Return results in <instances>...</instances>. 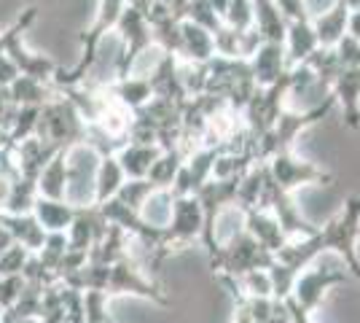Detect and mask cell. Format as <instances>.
<instances>
[{"label":"cell","mask_w":360,"mask_h":323,"mask_svg":"<svg viewBox=\"0 0 360 323\" xmlns=\"http://www.w3.org/2000/svg\"><path fill=\"white\" fill-rule=\"evenodd\" d=\"M68 189V165H65V148L54 156L38 175V194L49 200H65Z\"/></svg>","instance_id":"cell-16"},{"label":"cell","mask_w":360,"mask_h":323,"mask_svg":"<svg viewBox=\"0 0 360 323\" xmlns=\"http://www.w3.org/2000/svg\"><path fill=\"white\" fill-rule=\"evenodd\" d=\"M358 240H360V194H349L345 200V205H342V210L333 215L326 227H317V232L312 237L288 243L277 253V262H283L299 275L304 267L315 264L323 253H336L345 262L347 272L355 277L360 286Z\"/></svg>","instance_id":"cell-1"},{"label":"cell","mask_w":360,"mask_h":323,"mask_svg":"<svg viewBox=\"0 0 360 323\" xmlns=\"http://www.w3.org/2000/svg\"><path fill=\"white\" fill-rule=\"evenodd\" d=\"M202 227H205V215H202V205L196 200V194H186V197H175V208H172V221L162 229V237L156 248L150 251L153 267L169 259L172 253L186 251L202 237Z\"/></svg>","instance_id":"cell-2"},{"label":"cell","mask_w":360,"mask_h":323,"mask_svg":"<svg viewBox=\"0 0 360 323\" xmlns=\"http://www.w3.org/2000/svg\"><path fill=\"white\" fill-rule=\"evenodd\" d=\"M172 208H175V194L172 189H153L146 205L140 208V218L148 224L150 229H167L172 221Z\"/></svg>","instance_id":"cell-14"},{"label":"cell","mask_w":360,"mask_h":323,"mask_svg":"<svg viewBox=\"0 0 360 323\" xmlns=\"http://www.w3.org/2000/svg\"><path fill=\"white\" fill-rule=\"evenodd\" d=\"M162 151L165 148L159 143H135V140H127L119 151H116V156H119L127 178H148L150 165L159 159Z\"/></svg>","instance_id":"cell-11"},{"label":"cell","mask_w":360,"mask_h":323,"mask_svg":"<svg viewBox=\"0 0 360 323\" xmlns=\"http://www.w3.org/2000/svg\"><path fill=\"white\" fill-rule=\"evenodd\" d=\"M103 154L86 143L78 140L65 148V165H68V189L65 200L73 208H89L97 205V167Z\"/></svg>","instance_id":"cell-3"},{"label":"cell","mask_w":360,"mask_h":323,"mask_svg":"<svg viewBox=\"0 0 360 323\" xmlns=\"http://www.w3.org/2000/svg\"><path fill=\"white\" fill-rule=\"evenodd\" d=\"M245 232L250 237H255L266 251H271L274 256L290 243V237L285 234L283 224L277 221V215L266 208H253V210L245 213Z\"/></svg>","instance_id":"cell-8"},{"label":"cell","mask_w":360,"mask_h":323,"mask_svg":"<svg viewBox=\"0 0 360 323\" xmlns=\"http://www.w3.org/2000/svg\"><path fill=\"white\" fill-rule=\"evenodd\" d=\"M84 323H113L108 291H84Z\"/></svg>","instance_id":"cell-19"},{"label":"cell","mask_w":360,"mask_h":323,"mask_svg":"<svg viewBox=\"0 0 360 323\" xmlns=\"http://www.w3.org/2000/svg\"><path fill=\"white\" fill-rule=\"evenodd\" d=\"M330 94L345 110L352 129L360 127V68H339L330 78Z\"/></svg>","instance_id":"cell-9"},{"label":"cell","mask_w":360,"mask_h":323,"mask_svg":"<svg viewBox=\"0 0 360 323\" xmlns=\"http://www.w3.org/2000/svg\"><path fill=\"white\" fill-rule=\"evenodd\" d=\"M75 210L78 208H73L68 200H49V197H41V194L32 205V213L44 224L46 232H68L75 218Z\"/></svg>","instance_id":"cell-12"},{"label":"cell","mask_w":360,"mask_h":323,"mask_svg":"<svg viewBox=\"0 0 360 323\" xmlns=\"http://www.w3.org/2000/svg\"><path fill=\"white\" fill-rule=\"evenodd\" d=\"M156 186L150 184L148 178H127L124 184H121L119 194H116V200L124 202L127 208H132L140 213V208L146 205V200L150 197V191H153Z\"/></svg>","instance_id":"cell-18"},{"label":"cell","mask_w":360,"mask_h":323,"mask_svg":"<svg viewBox=\"0 0 360 323\" xmlns=\"http://www.w3.org/2000/svg\"><path fill=\"white\" fill-rule=\"evenodd\" d=\"M231 323H255L245 299H234V315H231Z\"/></svg>","instance_id":"cell-20"},{"label":"cell","mask_w":360,"mask_h":323,"mask_svg":"<svg viewBox=\"0 0 360 323\" xmlns=\"http://www.w3.org/2000/svg\"><path fill=\"white\" fill-rule=\"evenodd\" d=\"M269 175L274 178V184L280 189H285L290 194H296L299 189L307 186H330L333 184V172L326 167H320L315 162L299 159L293 151H280L266 162Z\"/></svg>","instance_id":"cell-6"},{"label":"cell","mask_w":360,"mask_h":323,"mask_svg":"<svg viewBox=\"0 0 360 323\" xmlns=\"http://www.w3.org/2000/svg\"><path fill=\"white\" fill-rule=\"evenodd\" d=\"M0 224L8 229L14 243H22L25 248H30L32 253H38L44 248L49 232L44 229V224L35 218L32 210L30 213H0Z\"/></svg>","instance_id":"cell-10"},{"label":"cell","mask_w":360,"mask_h":323,"mask_svg":"<svg viewBox=\"0 0 360 323\" xmlns=\"http://www.w3.org/2000/svg\"><path fill=\"white\" fill-rule=\"evenodd\" d=\"M258 208H266L277 215V221L283 224L285 234L293 240H304V237H312L317 232V227L304 218L301 208L296 205V194H290L285 189L274 184V178L269 175V167H266V178H264V191H261V200H258Z\"/></svg>","instance_id":"cell-7"},{"label":"cell","mask_w":360,"mask_h":323,"mask_svg":"<svg viewBox=\"0 0 360 323\" xmlns=\"http://www.w3.org/2000/svg\"><path fill=\"white\" fill-rule=\"evenodd\" d=\"M105 291L110 299H116V296H137V299L153 302L159 308H169V296L165 293V289L137 264L132 253H127V256H121L119 262L110 264V277H108Z\"/></svg>","instance_id":"cell-5"},{"label":"cell","mask_w":360,"mask_h":323,"mask_svg":"<svg viewBox=\"0 0 360 323\" xmlns=\"http://www.w3.org/2000/svg\"><path fill=\"white\" fill-rule=\"evenodd\" d=\"M183 162H186V151L180 148V146H172V148H165L159 159L150 165L148 170V181L156 189H172L175 184V178H178L180 167H183Z\"/></svg>","instance_id":"cell-15"},{"label":"cell","mask_w":360,"mask_h":323,"mask_svg":"<svg viewBox=\"0 0 360 323\" xmlns=\"http://www.w3.org/2000/svg\"><path fill=\"white\" fill-rule=\"evenodd\" d=\"M124 181H127V172L121 167L119 156L116 154L103 156L100 159V167H97V205H103L110 197H116Z\"/></svg>","instance_id":"cell-17"},{"label":"cell","mask_w":360,"mask_h":323,"mask_svg":"<svg viewBox=\"0 0 360 323\" xmlns=\"http://www.w3.org/2000/svg\"><path fill=\"white\" fill-rule=\"evenodd\" d=\"M274 259L277 256L266 251L255 237H250L248 232H240L218 251L215 259H210V270L215 277H237L250 270H269Z\"/></svg>","instance_id":"cell-4"},{"label":"cell","mask_w":360,"mask_h":323,"mask_svg":"<svg viewBox=\"0 0 360 323\" xmlns=\"http://www.w3.org/2000/svg\"><path fill=\"white\" fill-rule=\"evenodd\" d=\"M129 243H132V234L127 229H121L119 224H110V221H108L105 234L97 240V246L91 248L89 259L91 262H103V264L119 262L121 256L129 253Z\"/></svg>","instance_id":"cell-13"}]
</instances>
